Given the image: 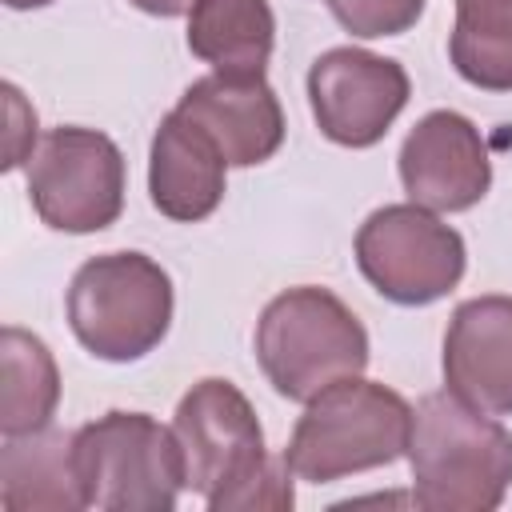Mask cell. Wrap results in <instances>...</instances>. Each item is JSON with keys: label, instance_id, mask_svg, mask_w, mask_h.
<instances>
[{"label": "cell", "instance_id": "6da1fadb", "mask_svg": "<svg viewBox=\"0 0 512 512\" xmlns=\"http://www.w3.org/2000/svg\"><path fill=\"white\" fill-rule=\"evenodd\" d=\"M172 432L184 456V488L200 492L212 512H280L296 504L292 468L284 456H268L264 428L232 380H196L176 404Z\"/></svg>", "mask_w": 512, "mask_h": 512}, {"label": "cell", "instance_id": "7a4b0ae2", "mask_svg": "<svg viewBox=\"0 0 512 512\" xmlns=\"http://www.w3.org/2000/svg\"><path fill=\"white\" fill-rule=\"evenodd\" d=\"M408 472L428 512H492L512 488V432L456 392H428L412 408Z\"/></svg>", "mask_w": 512, "mask_h": 512}, {"label": "cell", "instance_id": "3957f363", "mask_svg": "<svg viewBox=\"0 0 512 512\" xmlns=\"http://www.w3.org/2000/svg\"><path fill=\"white\" fill-rule=\"evenodd\" d=\"M408 436L412 404L396 388L344 376L304 404V416L288 436L284 464L296 480L332 484L352 472L396 464L408 456Z\"/></svg>", "mask_w": 512, "mask_h": 512}, {"label": "cell", "instance_id": "277c9868", "mask_svg": "<svg viewBox=\"0 0 512 512\" xmlns=\"http://www.w3.org/2000/svg\"><path fill=\"white\" fill-rule=\"evenodd\" d=\"M368 332L360 316L328 288L300 284L272 296L256 320V360L268 384L296 404L320 388L368 368Z\"/></svg>", "mask_w": 512, "mask_h": 512}, {"label": "cell", "instance_id": "5b68a950", "mask_svg": "<svg viewBox=\"0 0 512 512\" xmlns=\"http://www.w3.org/2000/svg\"><path fill=\"white\" fill-rule=\"evenodd\" d=\"M172 276L144 252H104L76 268L68 284L72 336L108 364L148 356L172 328Z\"/></svg>", "mask_w": 512, "mask_h": 512}, {"label": "cell", "instance_id": "8992f818", "mask_svg": "<svg viewBox=\"0 0 512 512\" xmlns=\"http://www.w3.org/2000/svg\"><path fill=\"white\" fill-rule=\"evenodd\" d=\"M76 476L88 508L172 512L184 488L180 440L148 412H104L76 428Z\"/></svg>", "mask_w": 512, "mask_h": 512}, {"label": "cell", "instance_id": "52a82bcc", "mask_svg": "<svg viewBox=\"0 0 512 512\" xmlns=\"http://www.w3.org/2000/svg\"><path fill=\"white\" fill-rule=\"evenodd\" d=\"M364 280L400 308L444 300L468 268L464 236L424 204H384L356 228Z\"/></svg>", "mask_w": 512, "mask_h": 512}, {"label": "cell", "instance_id": "ba28073f", "mask_svg": "<svg viewBox=\"0 0 512 512\" xmlns=\"http://www.w3.org/2000/svg\"><path fill=\"white\" fill-rule=\"evenodd\" d=\"M124 152L80 124L52 128L28 160V200L52 232H104L124 212Z\"/></svg>", "mask_w": 512, "mask_h": 512}, {"label": "cell", "instance_id": "9c48e42d", "mask_svg": "<svg viewBox=\"0 0 512 512\" xmlns=\"http://www.w3.org/2000/svg\"><path fill=\"white\" fill-rule=\"evenodd\" d=\"M412 80L400 60L368 48H328L308 68V104L316 128L340 148H372L404 112Z\"/></svg>", "mask_w": 512, "mask_h": 512}, {"label": "cell", "instance_id": "30bf717a", "mask_svg": "<svg viewBox=\"0 0 512 512\" xmlns=\"http://www.w3.org/2000/svg\"><path fill=\"white\" fill-rule=\"evenodd\" d=\"M396 164L408 200L432 212H468L492 188L488 144L480 128L452 108L420 116L404 136Z\"/></svg>", "mask_w": 512, "mask_h": 512}, {"label": "cell", "instance_id": "8fae6325", "mask_svg": "<svg viewBox=\"0 0 512 512\" xmlns=\"http://www.w3.org/2000/svg\"><path fill=\"white\" fill-rule=\"evenodd\" d=\"M176 112L212 136L228 168L264 164L284 144V108L264 76H200L184 88Z\"/></svg>", "mask_w": 512, "mask_h": 512}, {"label": "cell", "instance_id": "7c38bea8", "mask_svg": "<svg viewBox=\"0 0 512 512\" xmlns=\"http://www.w3.org/2000/svg\"><path fill=\"white\" fill-rule=\"evenodd\" d=\"M444 384L464 404L512 416V296L456 304L444 332Z\"/></svg>", "mask_w": 512, "mask_h": 512}, {"label": "cell", "instance_id": "4fadbf2b", "mask_svg": "<svg viewBox=\"0 0 512 512\" xmlns=\"http://www.w3.org/2000/svg\"><path fill=\"white\" fill-rule=\"evenodd\" d=\"M224 168L228 160L220 156L212 136L172 108L148 148L152 208L176 224L208 220L224 200Z\"/></svg>", "mask_w": 512, "mask_h": 512}, {"label": "cell", "instance_id": "5bb4252c", "mask_svg": "<svg viewBox=\"0 0 512 512\" xmlns=\"http://www.w3.org/2000/svg\"><path fill=\"white\" fill-rule=\"evenodd\" d=\"M0 508L4 512H76L84 488L76 476V432L40 428L4 436L0 448Z\"/></svg>", "mask_w": 512, "mask_h": 512}, {"label": "cell", "instance_id": "9a60e30c", "mask_svg": "<svg viewBox=\"0 0 512 512\" xmlns=\"http://www.w3.org/2000/svg\"><path fill=\"white\" fill-rule=\"evenodd\" d=\"M188 48L220 76H264L276 48L268 0H196L188 12Z\"/></svg>", "mask_w": 512, "mask_h": 512}, {"label": "cell", "instance_id": "2e32d148", "mask_svg": "<svg viewBox=\"0 0 512 512\" xmlns=\"http://www.w3.org/2000/svg\"><path fill=\"white\" fill-rule=\"evenodd\" d=\"M60 404V368L48 344L16 324L0 332V432L24 436L52 424Z\"/></svg>", "mask_w": 512, "mask_h": 512}, {"label": "cell", "instance_id": "e0dca14e", "mask_svg": "<svg viewBox=\"0 0 512 512\" xmlns=\"http://www.w3.org/2000/svg\"><path fill=\"white\" fill-rule=\"evenodd\" d=\"M448 56L480 92H512V0H456Z\"/></svg>", "mask_w": 512, "mask_h": 512}, {"label": "cell", "instance_id": "ac0fdd59", "mask_svg": "<svg viewBox=\"0 0 512 512\" xmlns=\"http://www.w3.org/2000/svg\"><path fill=\"white\" fill-rule=\"evenodd\" d=\"M336 24L360 40H376V36H400L408 32L420 12L424 0H328Z\"/></svg>", "mask_w": 512, "mask_h": 512}, {"label": "cell", "instance_id": "d6986e66", "mask_svg": "<svg viewBox=\"0 0 512 512\" xmlns=\"http://www.w3.org/2000/svg\"><path fill=\"white\" fill-rule=\"evenodd\" d=\"M4 100H8V156H4V168H20L28 160V148L20 144V136L36 140V112L24 104L20 88L16 84H4Z\"/></svg>", "mask_w": 512, "mask_h": 512}, {"label": "cell", "instance_id": "ffe728a7", "mask_svg": "<svg viewBox=\"0 0 512 512\" xmlns=\"http://www.w3.org/2000/svg\"><path fill=\"white\" fill-rule=\"evenodd\" d=\"M132 8H140V12H148V16H184V12H192V4L196 0H128Z\"/></svg>", "mask_w": 512, "mask_h": 512}, {"label": "cell", "instance_id": "44dd1931", "mask_svg": "<svg viewBox=\"0 0 512 512\" xmlns=\"http://www.w3.org/2000/svg\"><path fill=\"white\" fill-rule=\"evenodd\" d=\"M8 8H16V12H28V8H48V4H56V0H4Z\"/></svg>", "mask_w": 512, "mask_h": 512}]
</instances>
